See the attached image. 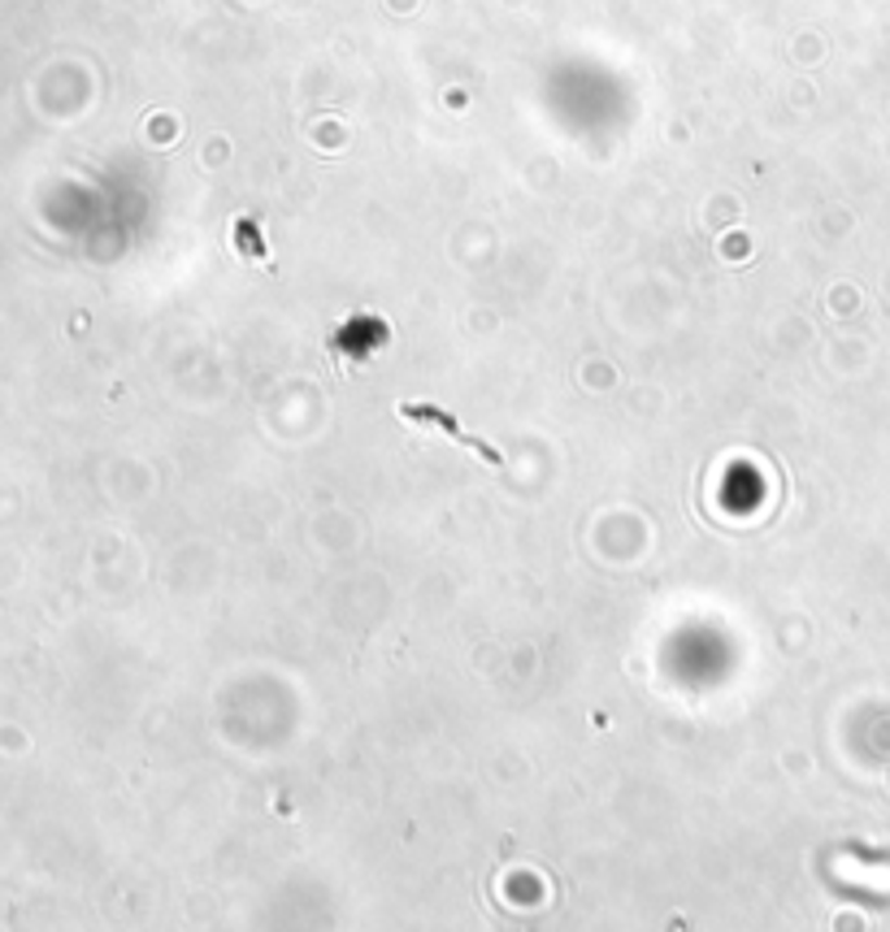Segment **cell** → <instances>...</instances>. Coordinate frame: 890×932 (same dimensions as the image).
I'll use <instances>...</instances> for the list:
<instances>
[{
	"instance_id": "1",
	"label": "cell",
	"mask_w": 890,
	"mask_h": 932,
	"mask_svg": "<svg viewBox=\"0 0 890 932\" xmlns=\"http://www.w3.org/2000/svg\"><path fill=\"white\" fill-rule=\"evenodd\" d=\"M400 417L405 421H413V425H431V430H440V434H447L452 443H460V447H469L473 456H482L486 464H504L499 460V451L491 447V443H482V438H473V434H465L460 425H456V417H447L444 408H435V403H400Z\"/></svg>"
}]
</instances>
